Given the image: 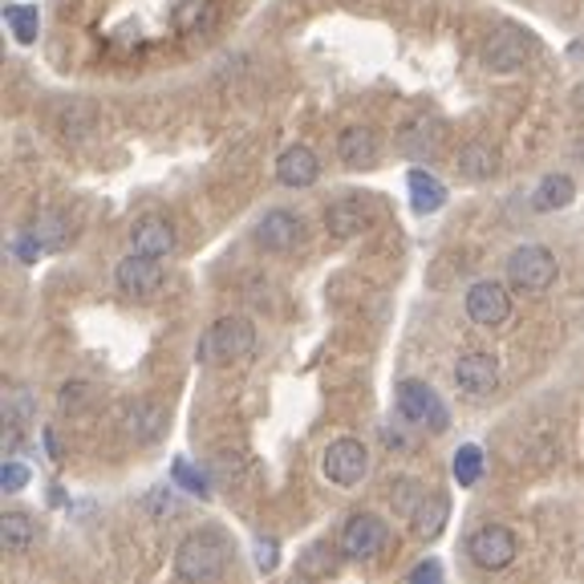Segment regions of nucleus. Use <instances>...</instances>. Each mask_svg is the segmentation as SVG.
Returning a JSON list of instances; mask_svg holds the SVG:
<instances>
[{
	"instance_id": "f257e3e1",
	"label": "nucleus",
	"mask_w": 584,
	"mask_h": 584,
	"mask_svg": "<svg viewBox=\"0 0 584 584\" xmlns=\"http://www.w3.org/2000/svg\"><path fill=\"white\" fill-rule=\"evenodd\" d=\"M228 564V544L219 532H195L175 553V576L187 584H212Z\"/></svg>"
},
{
	"instance_id": "f03ea898",
	"label": "nucleus",
	"mask_w": 584,
	"mask_h": 584,
	"mask_svg": "<svg viewBox=\"0 0 584 584\" xmlns=\"http://www.w3.org/2000/svg\"><path fill=\"white\" fill-rule=\"evenodd\" d=\"M252 350H256V325L247 317H219L200 338L195 354L203 366H231V361H244Z\"/></svg>"
},
{
	"instance_id": "7ed1b4c3",
	"label": "nucleus",
	"mask_w": 584,
	"mask_h": 584,
	"mask_svg": "<svg viewBox=\"0 0 584 584\" xmlns=\"http://www.w3.org/2000/svg\"><path fill=\"white\" fill-rule=\"evenodd\" d=\"M556 272V256L544 244H523L508 256V284L516 292H548Z\"/></svg>"
},
{
	"instance_id": "20e7f679",
	"label": "nucleus",
	"mask_w": 584,
	"mask_h": 584,
	"mask_svg": "<svg viewBox=\"0 0 584 584\" xmlns=\"http://www.w3.org/2000/svg\"><path fill=\"white\" fill-rule=\"evenodd\" d=\"M467 553H471V560H475L479 569L499 572L516 560L520 544H516L511 528H504V523H483V528H475L471 539H467Z\"/></svg>"
},
{
	"instance_id": "39448f33",
	"label": "nucleus",
	"mask_w": 584,
	"mask_h": 584,
	"mask_svg": "<svg viewBox=\"0 0 584 584\" xmlns=\"http://www.w3.org/2000/svg\"><path fill=\"white\" fill-rule=\"evenodd\" d=\"M398 410H402V418L415 422V427H427V431H434V434L446 431V406L427 382L406 378V382L398 385Z\"/></svg>"
},
{
	"instance_id": "423d86ee",
	"label": "nucleus",
	"mask_w": 584,
	"mask_h": 584,
	"mask_svg": "<svg viewBox=\"0 0 584 584\" xmlns=\"http://www.w3.org/2000/svg\"><path fill=\"white\" fill-rule=\"evenodd\" d=\"M385 539H390V528H385V520H378L373 511H357V516H350L345 520V528H341V553L350 556V560H373V556L385 548Z\"/></svg>"
},
{
	"instance_id": "0eeeda50",
	"label": "nucleus",
	"mask_w": 584,
	"mask_h": 584,
	"mask_svg": "<svg viewBox=\"0 0 584 584\" xmlns=\"http://www.w3.org/2000/svg\"><path fill=\"white\" fill-rule=\"evenodd\" d=\"M321 471L338 487H357L369 475V450L357 439H338V443H329V450H325Z\"/></svg>"
},
{
	"instance_id": "6e6552de",
	"label": "nucleus",
	"mask_w": 584,
	"mask_h": 584,
	"mask_svg": "<svg viewBox=\"0 0 584 584\" xmlns=\"http://www.w3.org/2000/svg\"><path fill=\"white\" fill-rule=\"evenodd\" d=\"M511 313V296L508 289L499 284V280H479L467 289V317L483 329H495V325H504Z\"/></svg>"
},
{
	"instance_id": "1a4fd4ad",
	"label": "nucleus",
	"mask_w": 584,
	"mask_h": 584,
	"mask_svg": "<svg viewBox=\"0 0 584 584\" xmlns=\"http://www.w3.org/2000/svg\"><path fill=\"white\" fill-rule=\"evenodd\" d=\"M114 280H118V289H123L126 296H154V292L163 289V264L151 261V256L130 252L126 261H118Z\"/></svg>"
},
{
	"instance_id": "9d476101",
	"label": "nucleus",
	"mask_w": 584,
	"mask_h": 584,
	"mask_svg": "<svg viewBox=\"0 0 584 584\" xmlns=\"http://www.w3.org/2000/svg\"><path fill=\"white\" fill-rule=\"evenodd\" d=\"M301 240H305V219L292 216V212H268L256 224V244L264 252H292Z\"/></svg>"
},
{
	"instance_id": "9b49d317",
	"label": "nucleus",
	"mask_w": 584,
	"mask_h": 584,
	"mask_svg": "<svg viewBox=\"0 0 584 584\" xmlns=\"http://www.w3.org/2000/svg\"><path fill=\"white\" fill-rule=\"evenodd\" d=\"M532 49L536 46H532V37H528V33L499 29L492 41H487V53H483V58H487V65H492L495 74H516V69L532 58Z\"/></svg>"
},
{
	"instance_id": "f8f14e48",
	"label": "nucleus",
	"mask_w": 584,
	"mask_h": 584,
	"mask_svg": "<svg viewBox=\"0 0 584 584\" xmlns=\"http://www.w3.org/2000/svg\"><path fill=\"white\" fill-rule=\"evenodd\" d=\"M446 142V123L439 114H418L415 123L402 130V154L410 158H434Z\"/></svg>"
},
{
	"instance_id": "ddd939ff",
	"label": "nucleus",
	"mask_w": 584,
	"mask_h": 584,
	"mask_svg": "<svg viewBox=\"0 0 584 584\" xmlns=\"http://www.w3.org/2000/svg\"><path fill=\"white\" fill-rule=\"evenodd\" d=\"M338 154L350 170H369L382 158V142L373 135V126H345L338 139Z\"/></svg>"
},
{
	"instance_id": "4468645a",
	"label": "nucleus",
	"mask_w": 584,
	"mask_h": 584,
	"mask_svg": "<svg viewBox=\"0 0 584 584\" xmlns=\"http://www.w3.org/2000/svg\"><path fill=\"white\" fill-rule=\"evenodd\" d=\"M455 382H459L462 394L483 398V394H492L495 385H499V361H495L492 354L459 357V366H455Z\"/></svg>"
},
{
	"instance_id": "2eb2a0df",
	"label": "nucleus",
	"mask_w": 584,
	"mask_h": 584,
	"mask_svg": "<svg viewBox=\"0 0 584 584\" xmlns=\"http://www.w3.org/2000/svg\"><path fill=\"white\" fill-rule=\"evenodd\" d=\"M130 247L139 252V256H151V261H163L175 252V228H170V219L163 216H142L135 228H130Z\"/></svg>"
},
{
	"instance_id": "dca6fc26",
	"label": "nucleus",
	"mask_w": 584,
	"mask_h": 584,
	"mask_svg": "<svg viewBox=\"0 0 584 584\" xmlns=\"http://www.w3.org/2000/svg\"><path fill=\"white\" fill-rule=\"evenodd\" d=\"M317 179H321V163H317V154L308 151V147H301V142L289 147V151L277 158L280 187H296V191H301V187H313Z\"/></svg>"
},
{
	"instance_id": "f3484780",
	"label": "nucleus",
	"mask_w": 584,
	"mask_h": 584,
	"mask_svg": "<svg viewBox=\"0 0 584 584\" xmlns=\"http://www.w3.org/2000/svg\"><path fill=\"white\" fill-rule=\"evenodd\" d=\"M163 431H167V410L158 406V402H147L139 398L130 410H126V434L135 439V443H158L163 439Z\"/></svg>"
},
{
	"instance_id": "a211bd4d",
	"label": "nucleus",
	"mask_w": 584,
	"mask_h": 584,
	"mask_svg": "<svg viewBox=\"0 0 584 584\" xmlns=\"http://www.w3.org/2000/svg\"><path fill=\"white\" fill-rule=\"evenodd\" d=\"M325 228L338 240H354L369 228V212L357 200H338L329 203V212H325Z\"/></svg>"
},
{
	"instance_id": "6ab92c4d",
	"label": "nucleus",
	"mask_w": 584,
	"mask_h": 584,
	"mask_svg": "<svg viewBox=\"0 0 584 584\" xmlns=\"http://www.w3.org/2000/svg\"><path fill=\"white\" fill-rule=\"evenodd\" d=\"M459 170L467 175V179H492L495 170H499V151H495L492 142L483 139H471L459 147Z\"/></svg>"
},
{
	"instance_id": "aec40b11",
	"label": "nucleus",
	"mask_w": 584,
	"mask_h": 584,
	"mask_svg": "<svg viewBox=\"0 0 584 584\" xmlns=\"http://www.w3.org/2000/svg\"><path fill=\"white\" fill-rule=\"evenodd\" d=\"M446 516H450V504H446V495H439V492L422 495V504H418L415 516H410V523H415V536H422V539L443 536Z\"/></svg>"
},
{
	"instance_id": "412c9836",
	"label": "nucleus",
	"mask_w": 584,
	"mask_h": 584,
	"mask_svg": "<svg viewBox=\"0 0 584 584\" xmlns=\"http://www.w3.org/2000/svg\"><path fill=\"white\" fill-rule=\"evenodd\" d=\"M410 203L418 216H431L446 203V187L434 179L431 170H410Z\"/></svg>"
},
{
	"instance_id": "4be33fe9",
	"label": "nucleus",
	"mask_w": 584,
	"mask_h": 584,
	"mask_svg": "<svg viewBox=\"0 0 584 584\" xmlns=\"http://www.w3.org/2000/svg\"><path fill=\"white\" fill-rule=\"evenodd\" d=\"M572 195H576V187H572L569 175H548V179H539L536 195H532V207L536 212H560V207H569Z\"/></svg>"
},
{
	"instance_id": "5701e85b",
	"label": "nucleus",
	"mask_w": 584,
	"mask_h": 584,
	"mask_svg": "<svg viewBox=\"0 0 584 584\" xmlns=\"http://www.w3.org/2000/svg\"><path fill=\"white\" fill-rule=\"evenodd\" d=\"M0 536H4V553H29L33 539H37V523L25 511H4Z\"/></svg>"
},
{
	"instance_id": "b1692460",
	"label": "nucleus",
	"mask_w": 584,
	"mask_h": 584,
	"mask_svg": "<svg viewBox=\"0 0 584 584\" xmlns=\"http://www.w3.org/2000/svg\"><path fill=\"white\" fill-rule=\"evenodd\" d=\"M212 16H216V4L212 0H183L179 9H175V29L191 37V33H200L212 25Z\"/></svg>"
},
{
	"instance_id": "393cba45",
	"label": "nucleus",
	"mask_w": 584,
	"mask_h": 584,
	"mask_svg": "<svg viewBox=\"0 0 584 584\" xmlns=\"http://www.w3.org/2000/svg\"><path fill=\"white\" fill-rule=\"evenodd\" d=\"M479 475H483V450L479 446H459V455H455V479H459V487H475Z\"/></svg>"
},
{
	"instance_id": "a878e982",
	"label": "nucleus",
	"mask_w": 584,
	"mask_h": 584,
	"mask_svg": "<svg viewBox=\"0 0 584 584\" xmlns=\"http://www.w3.org/2000/svg\"><path fill=\"white\" fill-rule=\"evenodd\" d=\"M37 9H29V4H13L9 9V29H13V37L21 41V46H33L37 41Z\"/></svg>"
},
{
	"instance_id": "bb28decb",
	"label": "nucleus",
	"mask_w": 584,
	"mask_h": 584,
	"mask_svg": "<svg viewBox=\"0 0 584 584\" xmlns=\"http://www.w3.org/2000/svg\"><path fill=\"white\" fill-rule=\"evenodd\" d=\"M33 236H37V240H41V247H62L65 244V224L58 216H46V219H37V224H33Z\"/></svg>"
},
{
	"instance_id": "cd10ccee",
	"label": "nucleus",
	"mask_w": 584,
	"mask_h": 584,
	"mask_svg": "<svg viewBox=\"0 0 584 584\" xmlns=\"http://www.w3.org/2000/svg\"><path fill=\"white\" fill-rule=\"evenodd\" d=\"M422 495H427V492L418 487L415 479H402L398 487H394V504H398V511H402V516H406V520L415 516V508H418V504H422Z\"/></svg>"
},
{
	"instance_id": "c85d7f7f",
	"label": "nucleus",
	"mask_w": 584,
	"mask_h": 584,
	"mask_svg": "<svg viewBox=\"0 0 584 584\" xmlns=\"http://www.w3.org/2000/svg\"><path fill=\"white\" fill-rule=\"evenodd\" d=\"M406 584H443V564H439V560H422V564L410 569Z\"/></svg>"
},
{
	"instance_id": "c756f323",
	"label": "nucleus",
	"mask_w": 584,
	"mask_h": 584,
	"mask_svg": "<svg viewBox=\"0 0 584 584\" xmlns=\"http://www.w3.org/2000/svg\"><path fill=\"white\" fill-rule=\"evenodd\" d=\"M0 483H4V492H21L25 483H29V467L25 462L9 459L4 462V475H0Z\"/></svg>"
},
{
	"instance_id": "7c9ffc66",
	"label": "nucleus",
	"mask_w": 584,
	"mask_h": 584,
	"mask_svg": "<svg viewBox=\"0 0 584 584\" xmlns=\"http://www.w3.org/2000/svg\"><path fill=\"white\" fill-rule=\"evenodd\" d=\"M86 394H90V385H86V382L65 385V390H62V410H77V406L86 402Z\"/></svg>"
},
{
	"instance_id": "2f4dec72",
	"label": "nucleus",
	"mask_w": 584,
	"mask_h": 584,
	"mask_svg": "<svg viewBox=\"0 0 584 584\" xmlns=\"http://www.w3.org/2000/svg\"><path fill=\"white\" fill-rule=\"evenodd\" d=\"M175 479L183 483L187 492H195V495H207V487H203V479L200 475H191V467L187 462H175Z\"/></svg>"
},
{
	"instance_id": "473e14b6",
	"label": "nucleus",
	"mask_w": 584,
	"mask_h": 584,
	"mask_svg": "<svg viewBox=\"0 0 584 584\" xmlns=\"http://www.w3.org/2000/svg\"><path fill=\"white\" fill-rule=\"evenodd\" d=\"M256 564H261V572L277 569V544H272V539H268V544H261V553H256Z\"/></svg>"
},
{
	"instance_id": "72a5a7b5",
	"label": "nucleus",
	"mask_w": 584,
	"mask_h": 584,
	"mask_svg": "<svg viewBox=\"0 0 584 584\" xmlns=\"http://www.w3.org/2000/svg\"><path fill=\"white\" fill-rule=\"evenodd\" d=\"M576 158H581V163H584V139L576 142Z\"/></svg>"
}]
</instances>
